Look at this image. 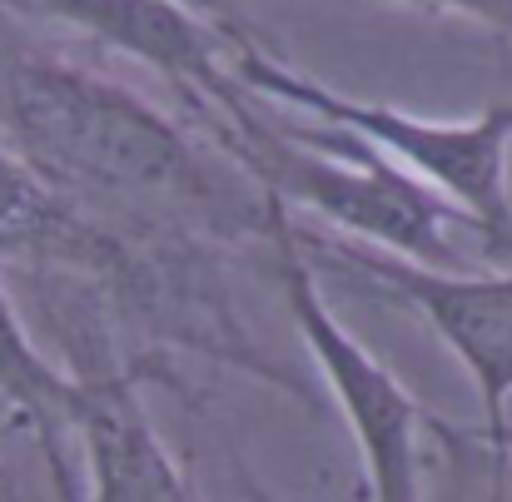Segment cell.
<instances>
[{"label":"cell","mask_w":512,"mask_h":502,"mask_svg":"<svg viewBox=\"0 0 512 502\" xmlns=\"http://www.w3.org/2000/svg\"><path fill=\"white\" fill-rule=\"evenodd\" d=\"M234 488H239V498H244V502H284L279 493H269V488H264V483L244 468V463H234Z\"/></svg>","instance_id":"13"},{"label":"cell","mask_w":512,"mask_h":502,"mask_svg":"<svg viewBox=\"0 0 512 502\" xmlns=\"http://www.w3.org/2000/svg\"><path fill=\"white\" fill-rule=\"evenodd\" d=\"M229 70L259 105H279L304 120L334 125L358 145H368L373 155H383L433 199H443L493 249L512 244V100H498L468 120H428L398 105L353 100L334 85L294 70L269 45L234 50Z\"/></svg>","instance_id":"3"},{"label":"cell","mask_w":512,"mask_h":502,"mask_svg":"<svg viewBox=\"0 0 512 502\" xmlns=\"http://www.w3.org/2000/svg\"><path fill=\"white\" fill-rule=\"evenodd\" d=\"M165 5H179V10L199 15L204 25L224 30V35H229L234 45H259L254 25H249V20H244V10H239V0H165Z\"/></svg>","instance_id":"12"},{"label":"cell","mask_w":512,"mask_h":502,"mask_svg":"<svg viewBox=\"0 0 512 502\" xmlns=\"http://www.w3.org/2000/svg\"><path fill=\"white\" fill-rule=\"evenodd\" d=\"M383 5H403L418 15H453V20H473V25L512 35V0H383Z\"/></svg>","instance_id":"10"},{"label":"cell","mask_w":512,"mask_h":502,"mask_svg":"<svg viewBox=\"0 0 512 502\" xmlns=\"http://www.w3.org/2000/svg\"><path fill=\"white\" fill-rule=\"evenodd\" d=\"M15 10H30L40 20H55L75 30L80 40L115 50L125 60H140L165 85H174L189 105V115L214 110L239 90L229 55L244 50L224 30L204 25L199 15L165 5V0H10Z\"/></svg>","instance_id":"7"},{"label":"cell","mask_w":512,"mask_h":502,"mask_svg":"<svg viewBox=\"0 0 512 502\" xmlns=\"http://www.w3.org/2000/svg\"><path fill=\"white\" fill-rule=\"evenodd\" d=\"M299 219L279 204L269 224V259L279 274L284 309L304 338L314 373L324 378L339 418L353 433L368 502H418V468H423V423L428 408L403 388V378L339 319L329 294L319 289V269H309L299 249Z\"/></svg>","instance_id":"4"},{"label":"cell","mask_w":512,"mask_h":502,"mask_svg":"<svg viewBox=\"0 0 512 502\" xmlns=\"http://www.w3.org/2000/svg\"><path fill=\"white\" fill-rule=\"evenodd\" d=\"M65 338L70 413L65 433L80 443V498L85 502H199L170 443L160 438L140 383L155 373L145 358H120L100 334V314L80 299L55 309ZM165 378V373H155Z\"/></svg>","instance_id":"5"},{"label":"cell","mask_w":512,"mask_h":502,"mask_svg":"<svg viewBox=\"0 0 512 502\" xmlns=\"http://www.w3.org/2000/svg\"><path fill=\"white\" fill-rule=\"evenodd\" d=\"M418 502H512V433L488 438L428 413Z\"/></svg>","instance_id":"8"},{"label":"cell","mask_w":512,"mask_h":502,"mask_svg":"<svg viewBox=\"0 0 512 502\" xmlns=\"http://www.w3.org/2000/svg\"><path fill=\"white\" fill-rule=\"evenodd\" d=\"M0 502H30L25 498V488L15 483V473H0Z\"/></svg>","instance_id":"14"},{"label":"cell","mask_w":512,"mask_h":502,"mask_svg":"<svg viewBox=\"0 0 512 502\" xmlns=\"http://www.w3.org/2000/svg\"><path fill=\"white\" fill-rule=\"evenodd\" d=\"M70 433H55V438H40V463H45V488H50V502H85L80 498V468L70 458Z\"/></svg>","instance_id":"11"},{"label":"cell","mask_w":512,"mask_h":502,"mask_svg":"<svg viewBox=\"0 0 512 502\" xmlns=\"http://www.w3.org/2000/svg\"><path fill=\"white\" fill-rule=\"evenodd\" d=\"M189 130L289 214L304 209L324 219L334 239L368 244L378 254L428 264V269L458 264L448 244V224L458 214L334 125L274 120L239 85L214 110L189 115Z\"/></svg>","instance_id":"2"},{"label":"cell","mask_w":512,"mask_h":502,"mask_svg":"<svg viewBox=\"0 0 512 502\" xmlns=\"http://www.w3.org/2000/svg\"><path fill=\"white\" fill-rule=\"evenodd\" d=\"M299 229V249L304 259L319 269H343L348 279H358L368 294L418 314L433 338L468 368L478 408H483V433L503 438L512 408V269L498 274H473V269H428V264H408L393 254H378L368 244H348L334 234H314L304 224Z\"/></svg>","instance_id":"6"},{"label":"cell","mask_w":512,"mask_h":502,"mask_svg":"<svg viewBox=\"0 0 512 502\" xmlns=\"http://www.w3.org/2000/svg\"><path fill=\"white\" fill-rule=\"evenodd\" d=\"M0 403L25 423V433L55 438L65 433V413H70V378L65 368L35 343L15 294L0 279Z\"/></svg>","instance_id":"9"},{"label":"cell","mask_w":512,"mask_h":502,"mask_svg":"<svg viewBox=\"0 0 512 502\" xmlns=\"http://www.w3.org/2000/svg\"><path fill=\"white\" fill-rule=\"evenodd\" d=\"M0 135L95 219L204 249L269 244L274 199L130 85L40 45H0Z\"/></svg>","instance_id":"1"}]
</instances>
